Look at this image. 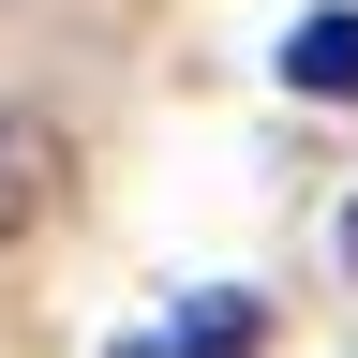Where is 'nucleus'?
Wrapping results in <instances>:
<instances>
[{"label": "nucleus", "instance_id": "obj_1", "mask_svg": "<svg viewBox=\"0 0 358 358\" xmlns=\"http://www.w3.org/2000/svg\"><path fill=\"white\" fill-rule=\"evenodd\" d=\"M75 194V134L45 105H0V239H30V224H60Z\"/></svg>", "mask_w": 358, "mask_h": 358}, {"label": "nucleus", "instance_id": "obj_2", "mask_svg": "<svg viewBox=\"0 0 358 358\" xmlns=\"http://www.w3.org/2000/svg\"><path fill=\"white\" fill-rule=\"evenodd\" d=\"M284 90L358 105V0H329V15H299V30H284Z\"/></svg>", "mask_w": 358, "mask_h": 358}, {"label": "nucleus", "instance_id": "obj_3", "mask_svg": "<svg viewBox=\"0 0 358 358\" xmlns=\"http://www.w3.org/2000/svg\"><path fill=\"white\" fill-rule=\"evenodd\" d=\"M254 343H268V299H254V284H209L164 343H134V358H254Z\"/></svg>", "mask_w": 358, "mask_h": 358}]
</instances>
